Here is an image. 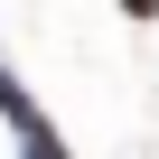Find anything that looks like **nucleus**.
<instances>
[{"label":"nucleus","mask_w":159,"mask_h":159,"mask_svg":"<svg viewBox=\"0 0 159 159\" xmlns=\"http://www.w3.org/2000/svg\"><path fill=\"white\" fill-rule=\"evenodd\" d=\"M122 10H131V19H159V0H122Z\"/></svg>","instance_id":"obj_1"}]
</instances>
